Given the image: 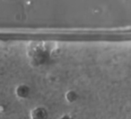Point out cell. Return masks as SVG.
Listing matches in <instances>:
<instances>
[{
    "instance_id": "obj_2",
    "label": "cell",
    "mask_w": 131,
    "mask_h": 119,
    "mask_svg": "<svg viewBox=\"0 0 131 119\" xmlns=\"http://www.w3.org/2000/svg\"><path fill=\"white\" fill-rule=\"evenodd\" d=\"M15 94L19 99H26L30 94V88L25 84H21L15 89Z\"/></svg>"
},
{
    "instance_id": "obj_1",
    "label": "cell",
    "mask_w": 131,
    "mask_h": 119,
    "mask_svg": "<svg viewBox=\"0 0 131 119\" xmlns=\"http://www.w3.org/2000/svg\"><path fill=\"white\" fill-rule=\"evenodd\" d=\"M48 116V112L43 108H36L31 111V119H46Z\"/></svg>"
},
{
    "instance_id": "obj_3",
    "label": "cell",
    "mask_w": 131,
    "mask_h": 119,
    "mask_svg": "<svg viewBox=\"0 0 131 119\" xmlns=\"http://www.w3.org/2000/svg\"><path fill=\"white\" fill-rule=\"evenodd\" d=\"M65 98H66V99H67V101H68L69 103H73V102H75V101H77V98H78V95H77V92L74 91V90H69V91L67 92Z\"/></svg>"
},
{
    "instance_id": "obj_4",
    "label": "cell",
    "mask_w": 131,
    "mask_h": 119,
    "mask_svg": "<svg viewBox=\"0 0 131 119\" xmlns=\"http://www.w3.org/2000/svg\"><path fill=\"white\" fill-rule=\"evenodd\" d=\"M58 119H73V118L71 116H69V115H63V116H61Z\"/></svg>"
}]
</instances>
